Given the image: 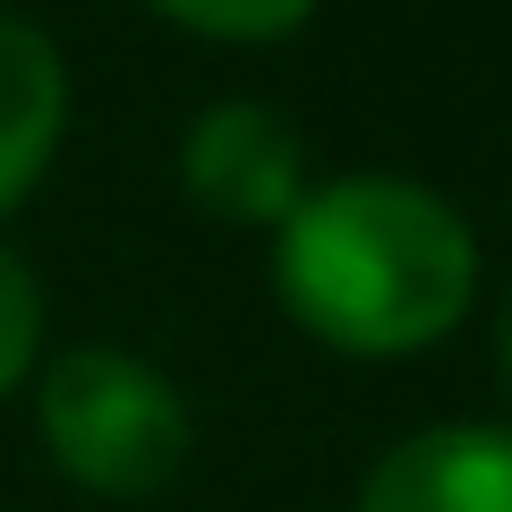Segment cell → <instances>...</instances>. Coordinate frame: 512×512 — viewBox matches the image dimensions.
I'll return each mask as SVG.
<instances>
[{
    "instance_id": "cell-1",
    "label": "cell",
    "mask_w": 512,
    "mask_h": 512,
    "mask_svg": "<svg viewBox=\"0 0 512 512\" xmlns=\"http://www.w3.org/2000/svg\"><path fill=\"white\" fill-rule=\"evenodd\" d=\"M274 282L342 350H419L461 325L478 282L470 222L410 180H333L291 205Z\"/></svg>"
},
{
    "instance_id": "cell-2",
    "label": "cell",
    "mask_w": 512,
    "mask_h": 512,
    "mask_svg": "<svg viewBox=\"0 0 512 512\" xmlns=\"http://www.w3.org/2000/svg\"><path fill=\"white\" fill-rule=\"evenodd\" d=\"M43 444L69 478L103 495H154L188 453V410L146 359L69 350L43 376Z\"/></svg>"
},
{
    "instance_id": "cell-3",
    "label": "cell",
    "mask_w": 512,
    "mask_h": 512,
    "mask_svg": "<svg viewBox=\"0 0 512 512\" xmlns=\"http://www.w3.org/2000/svg\"><path fill=\"white\" fill-rule=\"evenodd\" d=\"M188 197L222 222H291L299 205V137L265 103H214L188 128Z\"/></svg>"
},
{
    "instance_id": "cell-4",
    "label": "cell",
    "mask_w": 512,
    "mask_h": 512,
    "mask_svg": "<svg viewBox=\"0 0 512 512\" xmlns=\"http://www.w3.org/2000/svg\"><path fill=\"white\" fill-rule=\"evenodd\" d=\"M359 512H512L504 427H419L367 470Z\"/></svg>"
},
{
    "instance_id": "cell-5",
    "label": "cell",
    "mask_w": 512,
    "mask_h": 512,
    "mask_svg": "<svg viewBox=\"0 0 512 512\" xmlns=\"http://www.w3.org/2000/svg\"><path fill=\"white\" fill-rule=\"evenodd\" d=\"M60 103H69V77L52 35L0 9V205H18L43 180L60 146Z\"/></svg>"
},
{
    "instance_id": "cell-6",
    "label": "cell",
    "mask_w": 512,
    "mask_h": 512,
    "mask_svg": "<svg viewBox=\"0 0 512 512\" xmlns=\"http://www.w3.org/2000/svg\"><path fill=\"white\" fill-rule=\"evenodd\" d=\"M180 26H205V35H231V43H265V35H291L316 0H163Z\"/></svg>"
},
{
    "instance_id": "cell-7",
    "label": "cell",
    "mask_w": 512,
    "mask_h": 512,
    "mask_svg": "<svg viewBox=\"0 0 512 512\" xmlns=\"http://www.w3.org/2000/svg\"><path fill=\"white\" fill-rule=\"evenodd\" d=\"M35 333H43V299H35V274H26L18 256L0 248V393L26 376L35 359Z\"/></svg>"
},
{
    "instance_id": "cell-8",
    "label": "cell",
    "mask_w": 512,
    "mask_h": 512,
    "mask_svg": "<svg viewBox=\"0 0 512 512\" xmlns=\"http://www.w3.org/2000/svg\"><path fill=\"white\" fill-rule=\"evenodd\" d=\"M504 384H512V308H504Z\"/></svg>"
}]
</instances>
